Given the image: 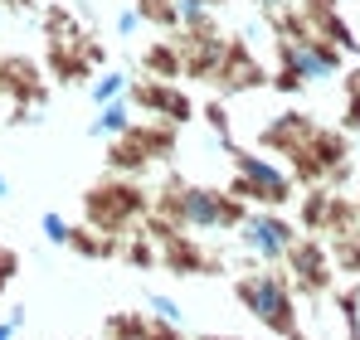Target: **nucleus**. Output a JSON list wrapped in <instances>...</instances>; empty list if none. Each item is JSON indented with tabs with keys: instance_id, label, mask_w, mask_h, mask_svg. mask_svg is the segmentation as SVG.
Masks as SVG:
<instances>
[{
	"instance_id": "f257e3e1",
	"label": "nucleus",
	"mask_w": 360,
	"mask_h": 340,
	"mask_svg": "<svg viewBox=\"0 0 360 340\" xmlns=\"http://www.w3.org/2000/svg\"><path fill=\"white\" fill-rule=\"evenodd\" d=\"M166 214L185 233H229V228H239V219L248 209H243V200L224 195V190L185 185V190H171L166 195Z\"/></svg>"
},
{
	"instance_id": "f03ea898",
	"label": "nucleus",
	"mask_w": 360,
	"mask_h": 340,
	"mask_svg": "<svg viewBox=\"0 0 360 340\" xmlns=\"http://www.w3.org/2000/svg\"><path fill=\"white\" fill-rule=\"evenodd\" d=\"M229 156H234V190H229L234 200H253V204H263V209H283V204L292 200L297 175L288 166H278L273 156L243 151V146H234Z\"/></svg>"
},
{
	"instance_id": "7ed1b4c3",
	"label": "nucleus",
	"mask_w": 360,
	"mask_h": 340,
	"mask_svg": "<svg viewBox=\"0 0 360 340\" xmlns=\"http://www.w3.org/2000/svg\"><path fill=\"white\" fill-rule=\"evenodd\" d=\"M234 292H239V301L248 306V316H258L268 331H278V336H297V296H292L288 277H278L273 268H263V273H243Z\"/></svg>"
},
{
	"instance_id": "20e7f679",
	"label": "nucleus",
	"mask_w": 360,
	"mask_h": 340,
	"mask_svg": "<svg viewBox=\"0 0 360 340\" xmlns=\"http://www.w3.org/2000/svg\"><path fill=\"white\" fill-rule=\"evenodd\" d=\"M234 233H239V248L253 263H283L288 248L297 243V228L288 224L278 209H253V214H243Z\"/></svg>"
},
{
	"instance_id": "39448f33",
	"label": "nucleus",
	"mask_w": 360,
	"mask_h": 340,
	"mask_svg": "<svg viewBox=\"0 0 360 340\" xmlns=\"http://www.w3.org/2000/svg\"><path fill=\"white\" fill-rule=\"evenodd\" d=\"M278 68L297 73L302 83H321L341 73V49L316 39V34H283L278 39Z\"/></svg>"
},
{
	"instance_id": "423d86ee",
	"label": "nucleus",
	"mask_w": 360,
	"mask_h": 340,
	"mask_svg": "<svg viewBox=\"0 0 360 340\" xmlns=\"http://www.w3.org/2000/svg\"><path fill=\"white\" fill-rule=\"evenodd\" d=\"M141 209H146V195L131 180H108V185H98L88 195V219H93V228H103V233H122Z\"/></svg>"
},
{
	"instance_id": "0eeeda50",
	"label": "nucleus",
	"mask_w": 360,
	"mask_h": 340,
	"mask_svg": "<svg viewBox=\"0 0 360 340\" xmlns=\"http://www.w3.org/2000/svg\"><path fill=\"white\" fill-rule=\"evenodd\" d=\"M131 103H136V112H156L161 122H190V98L180 93L176 83H166V78H151V83H131Z\"/></svg>"
},
{
	"instance_id": "6e6552de",
	"label": "nucleus",
	"mask_w": 360,
	"mask_h": 340,
	"mask_svg": "<svg viewBox=\"0 0 360 340\" xmlns=\"http://www.w3.org/2000/svg\"><path fill=\"white\" fill-rule=\"evenodd\" d=\"M288 268H292V277H297L302 287H326L331 282V253L316 243V238H297L292 248H288V258H283Z\"/></svg>"
},
{
	"instance_id": "1a4fd4ad",
	"label": "nucleus",
	"mask_w": 360,
	"mask_h": 340,
	"mask_svg": "<svg viewBox=\"0 0 360 340\" xmlns=\"http://www.w3.org/2000/svg\"><path fill=\"white\" fill-rule=\"evenodd\" d=\"M136 126V103H131V93L117 98V103H103L98 107V122L88 126V136H98V141H117Z\"/></svg>"
},
{
	"instance_id": "9d476101",
	"label": "nucleus",
	"mask_w": 360,
	"mask_h": 340,
	"mask_svg": "<svg viewBox=\"0 0 360 340\" xmlns=\"http://www.w3.org/2000/svg\"><path fill=\"white\" fill-rule=\"evenodd\" d=\"M146 161H151V151H146V141L136 136V126H131L127 136H117L112 151H108V166L117 170V175H136V170H146Z\"/></svg>"
},
{
	"instance_id": "9b49d317",
	"label": "nucleus",
	"mask_w": 360,
	"mask_h": 340,
	"mask_svg": "<svg viewBox=\"0 0 360 340\" xmlns=\"http://www.w3.org/2000/svg\"><path fill=\"white\" fill-rule=\"evenodd\" d=\"M131 93V73H122V68H108V73H98L93 78V88H88V103L93 107H103V103H117Z\"/></svg>"
},
{
	"instance_id": "f8f14e48",
	"label": "nucleus",
	"mask_w": 360,
	"mask_h": 340,
	"mask_svg": "<svg viewBox=\"0 0 360 340\" xmlns=\"http://www.w3.org/2000/svg\"><path fill=\"white\" fill-rule=\"evenodd\" d=\"M146 73L151 78H166V83H180V44H156L151 54H146Z\"/></svg>"
},
{
	"instance_id": "ddd939ff",
	"label": "nucleus",
	"mask_w": 360,
	"mask_h": 340,
	"mask_svg": "<svg viewBox=\"0 0 360 340\" xmlns=\"http://www.w3.org/2000/svg\"><path fill=\"white\" fill-rule=\"evenodd\" d=\"M146 311L166 326V331H180L185 326V311H180V301L176 296H166V292H146Z\"/></svg>"
},
{
	"instance_id": "4468645a",
	"label": "nucleus",
	"mask_w": 360,
	"mask_h": 340,
	"mask_svg": "<svg viewBox=\"0 0 360 340\" xmlns=\"http://www.w3.org/2000/svg\"><path fill=\"white\" fill-rule=\"evenodd\" d=\"M136 10H141V20H146V25H156V30H180L176 0H136Z\"/></svg>"
},
{
	"instance_id": "2eb2a0df",
	"label": "nucleus",
	"mask_w": 360,
	"mask_h": 340,
	"mask_svg": "<svg viewBox=\"0 0 360 340\" xmlns=\"http://www.w3.org/2000/svg\"><path fill=\"white\" fill-rule=\"evenodd\" d=\"M210 5H214V0H176L180 30H185V34H190V30H210Z\"/></svg>"
},
{
	"instance_id": "dca6fc26",
	"label": "nucleus",
	"mask_w": 360,
	"mask_h": 340,
	"mask_svg": "<svg viewBox=\"0 0 360 340\" xmlns=\"http://www.w3.org/2000/svg\"><path fill=\"white\" fill-rule=\"evenodd\" d=\"M39 233H44V243H54V248H68V238H73V224L63 219L59 209H44V214H39Z\"/></svg>"
},
{
	"instance_id": "f3484780",
	"label": "nucleus",
	"mask_w": 360,
	"mask_h": 340,
	"mask_svg": "<svg viewBox=\"0 0 360 340\" xmlns=\"http://www.w3.org/2000/svg\"><path fill=\"white\" fill-rule=\"evenodd\" d=\"M141 25H146V20H141V10H136V5H122V10H117V34H122V39L141 34Z\"/></svg>"
},
{
	"instance_id": "a211bd4d",
	"label": "nucleus",
	"mask_w": 360,
	"mask_h": 340,
	"mask_svg": "<svg viewBox=\"0 0 360 340\" xmlns=\"http://www.w3.org/2000/svg\"><path fill=\"white\" fill-rule=\"evenodd\" d=\"M25 321H30V311H25V306H10V316L0 321V340H15L25 331Z\"/></svg>"
},
{
	"instance_id": "6ab92c4d",
	"label": "nucleus",
	"mask_w": 360,
	"mask_h": 340,
	"mask_svg": "<svg viewBox=\"0 0 360 340\" xmlns=\"http://www.w3.org/2000/svg\"><path fill=\"white\" fill-rule=\"evenodd\" d=\"M346 131H360V93H351V103H346Z\"/></svg>"
},
{
	"instance_id": "aec40b11",
	"label": "nucleus",
	"mask_w": 360,
	"mask_h": 340,
	"mask_svg": "<svg viewBox=\"0 0 360 340\" xmlns=\"http://www.w3.org/2000/svg\"><path fill=\"white\" fill-rule=\"evenodd\" d=\"M10 273H15V258H10V253H0V287L10 282Z\"/></svg>"
},
{
	"instance_id": "412c9836",
	"label": "nucleus",
	"mask_w": 360,
	"mask_h": 340,
	"mask_svg": "<svg viewBox=\"0 0 360 340\" xmlns=\"http://www.w3.org/2000/svg\"><path fill=\"white\" fill-rule=\"evenodd\" d=\"M346 88H351V93H360V68L351 73V78H346Z\"/></svg>"
},
{
	"instance_id": "4be33fe9",
	"label": "nucleus",
	"mask_w": 360,
	"mask_h": 340,
	"mask_svg": "<svg viewBox=\"0 0 360 340\" xmlns=\"http://www.w3.org/2000/svg\"><path fill=\"white\" fill-rule=\"evenodd\" d=\"M253 5H258V10H278L283 0H253Z\"/></svg>"
},
{
	"instance_id": "5701e85b",
	"label": "nucleus",
	"mask_w": 360,
	"mask_h": 340,
	"mask_svg": "<svg viewBox=\"0 0 360 340\" xmlns=\"http://www.w3.org/2000/svg\"><path fill=\"white\" fill-rule=\"evenodd\" d=\"M0 200H10V180L5 175H0Z\"/></svg>"
},
{
	"instance_id": "b1692460",
	"label": "nucleus",
	"mask_w": 360,
	"mask_h": 340,
	"mask_svg": "<svg viewBox=\"0 0 360 340\" xmlns=\"http://www.w3.org/2000/svg\"><path fill=\"white\" fill-rule=\"evenodd\" d=\"M356 224H360V200H356Z\"/></svg>"
},
{
	"instance_id": "393cba45",
	"label": "nucleus",
	"mask_w": 360,
	"mask_h": 340,
	"mask_svg": "<svg viewBox=\"0 0 360 340\" xmlns=\"http://www.w3.org/2000/svg\"><path fill=\"white\" fill-rule=\"evenodd\" d=\"M356 151H360V141H356Z\"/></svg>"
}]
</instances>
